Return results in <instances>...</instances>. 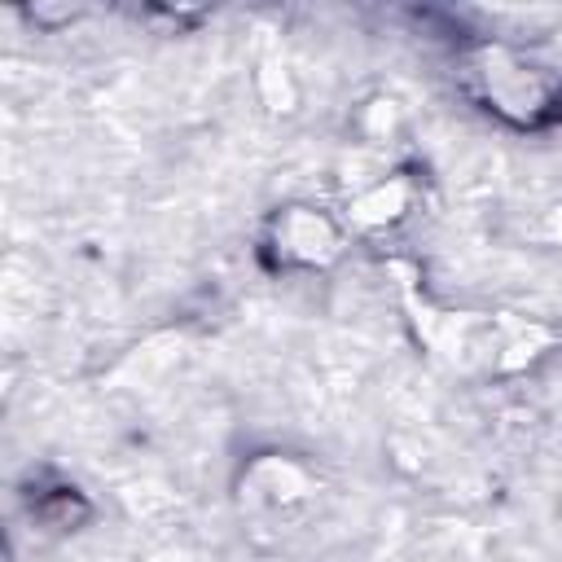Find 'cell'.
<instances>
[{
  "instance_id": "obj_1",
  "label": "cell",
  "mask_w": 562,
  "mask_h": 562,
  "mask_svg": "<svg viewBox=\"0 0 562 562\" xmlns=\"http://www.w3.org/2000/svg\"><path fill=\"white\" fill-rule=\"evenodd\" d=\"M483 97L492 101V110L509 114L514 123H540L549 114V83L540 75H531V66L505 57V53H483Z\"/></svg>"
}]
</instances>
